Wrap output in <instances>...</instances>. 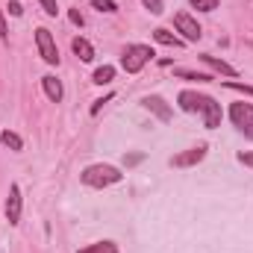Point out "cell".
<instances>
[{
    "label": "cell",
    "instance_id": "7a4b0ae2",
    "mask_svg": "<svg viewBox=\"0 0 253 253\" xmlns=\"http://www.w3.org/2000/svg\"><path fill=\"white\" fill-rule=\"evenodd\" d=\"M153 56H156L153 47H147V44H129L124 50V56H121V68H124L126 74H138Z\"/></svg>",
    "mask_w": 253,
    "mask_h": 253
},
{
    "label": "cell",
    "instance_id": "44dd1931",
    "mask_svg": "<svg viewBox=\"0 0 253 253\" xmlns=\"http://www.w3.org/2000/svg\"><path fill=\"white\" fill-rule=\"evenodd\" d=\"M144 3V9H150L153 15H162V9H165V0H141Z\"/></svg>",
    "mask_w": 253,
    "mask_h": 253
},
{
    "label": "cell",
    "instance_id": "cb8c5ba5",
    "mask_svg": "<svg viewBox=\"0 0 253 253\" xmlns=\"http://www.w3.org/2000/svg\"><path fill=\"white\" fill-rule=\"evenodd\" d=\"M68 18H71V24H74V27H83V24H85V18H83L77 9H71V12H68Z\"/></svg>",
    "mask_w": 253,
    "mask_h": 253
},
{
    "label": "cell",
    "instance_id": "d4e9b609",
    "mask_svg": "<svg viewBox=\"0 0 253 253\" xmlns=\"http://www.w3.org/2000/svg\"><path fill=\"white\" fill-rule=\"evenodd\" d=\"M6 9H9V15H15V18H18V15L24 12V6H21L18 0H9V6H6Z\"/></svg>",
    "mask_w": 253,
    "mask_h": 253
},
{
    "label": "cell",
    "instance_id": "5bb4252c",
    "mask_svg": "<svg viewBox=\"0 0 253 253\" xmlns=\"http://www.w3.org/2000/svg\"><path fill=\"white\" fill-rule=\"evenodd\" d=\"M177 100H180V109L183 112H197L200 109V94L197 91H180Z\"/></svg>",
    "mask_w": 253,
    "mask_h": 253
},
{
    "label": "cell",
    "instance_id": "6da1fadb",
    "mask_svg": "<svg viewBox=\"0 0 253 253\" xmlns=\"http://www.w3.org/2000/svg\"><path fill=\"white\" fill-rule=\"evenodd\" d=\"M124 174L115 168V165H88L83 174H80V180L85 183V186H91V189H106V186H115L118 180H121Z\"/></svg>",
    "mask_w": 253,
    "mask_h": 253
},
{
    "label": "cell",
    "instance_id": "2e32d148",
    "mask_svg": "<svg viewBox=\"0 0 253 253\" xmlns=\"http://www.w3.org/2000/svg\"><path fill=\"white\" fill-rule=\"evenodd\" d=\"M0 141H3L9 150H21V147H24V138H21L18 132H12V129H3V132H0Z\"/></svg>",
    "mask_w": 253,
    "mask_h": 253
},
{
    "label": "cell",
    "instance_id": "4316f807",
    "mask_svg": "<svg viewBox=\"0 0 253 253\" xmlns=\"http://www.w3.org/2000/svg\"><path fill=\"white\" fill-rule=\"evenodd\" d=\"M0 39H3V42L9 39V27H6V18H3V9H0Z\"/></svg>",
    "mask_w": 253,
    "mask_h": 253
},
{
    "label": "cell",
    "instance_id": "30bf717a",
    "mask_svg": "<svg viewBox=\"0 0 253 253\" xmlns=\"http://www.w3.org/2000/svg\"><path fill=\"white\" fill-rule=\"evenodd\" d=\"M71 47H74V53H77V59H80V62H91V59H94V47H91V42H88V39L77 36V39L71 42Z\"/></svg>",
    "mask_w": 253,
    "mask_h": 253
},
{
    "label": "cell",
    "instance_id": "8992f818",
    "mask_svg": "<svg viewBox=\"0 0 253 253\" xmlns=\"http://www.w3.org/2000/svg\"><path fill=\"white\" fill-rule=\"evenodd\" d=\"M174 27H177V33H183V42H197V39L203 36L200 24L191 18L189 12H177V15H174Z\"/></svg>",
    "mask_w": 253,
    "mask_h": 253
},
{
    "label": "cell",
    "instance_id": "ac0fdd59",
    "mask_svg": "<svg viewBox=\"0 0 253 253\" xmlns=\"http://www.w3.org/2000/svg\"><path fill=\"white\" fill-rule=\"evenodd\" d=\"M88 3H91L97 12H106V15H115V12H118V3H115V0H88Z\"/></svg>",
    "mask_w": 253,
    "mask_h": 253
},
{
    "label": "cell",
    "instance_id": "4fadbf2b",
    "mask_svg": "<svg viewBox=\"0 0 253 253\" xmlns=\"http://www.w3.org/2000/svg\"><path fill=\"white\" fill-rule=\"evenodd\" d=\"M200 59H203V62L209 65L212 71H218V74H224V77H236V68H233V65H227L224 59H218V56H209V53H203Z\"/></svg>",
    "mask_w": 253,
    "mask_h": 253
},
{
    "label": "cell",
    "instance_id": "ffe728a7",
    "mask_svg": "<svg viewBox=\"0 0 253 253\" xmlns=\"http://www.w3.org/2000/svg\"><path fill=\"white\" fill-rule=\"evenodd\" d=\"M191 6L197 12H215L218 9V0H191Z\"/></svg>",
    "mask_w": 253,
    "mask_h": 253
},
{
    "label": "cell",
    "instance_id": "3957f363",
    "mask_svg": "<svg viewBox=\"0 0 253 253\" xmlns=\"http://www.w3.org/2000/svg\"><path fill=\"white\" fill-rule=\"evenodd\" d=\"M36 44H39V53L47 65H59V47H56V39L47 27H39L36 30Z\"/></svg>",
    "mask_w": 253,
    "mask_h": 253
},
{
    "label": "cell",
    "instance_id": "9c48e42d",
    "mask_svg": "<svg viewBox=\"0 0 253 253\" xmlns=\"http://www.w3.org/2000/svg\"><path fill=\"white\" fill-rule=\"evenodd\" d=\"M203 159H206V144H197V147H191L186 153L174 156L171 165H174V168H191V165H197V162H203Z\"/></svg>",
    "mask_w": 253,
    "mask_h": 253
},
{
    "label": "cell",
    "instance_id": "d6986e66",
    "mask_svg": "<svg viewBox=\"0 0 253 253\" xmlns=\"http://www.w3.org/2000/svg\"><path fill=\"white\" fill-rule=\"evenodd\" d=\"M177 77H180V80H197V83H209V80H215L212 74H197V71H177Z\"/></svg>",
    "mask_w": 253,
    "mask_h": 253
},
{
    "label": "cell",
    "instance_id": "9a60e30c",
    "mask_svg": "<svg viewBox=\"0 0 253 253\" xmlns=\"http://www.w3.org/2000/svg\"><path fill=\"white\" fill-rule=\"evenodd\" d=\"M112 80H115V68H112V65L97 68V71H94V77H91V83H97V85H109Z\"/></svg>",
    "mask_w": 253,
    "mask_h": 253
},
{
    "label": "cell",
    "instance_id": "83f0119b",
    "mask_svg": "<svg viewBox=\"0 0 253 253\" xmlns=\"http://www.w3.org/2000/svg\"><path fill=\"white\" fill-rule=\"evenodd\" d=\"M239 162H242V165H251V168H253V153H245V150H242V153H239Z\"/></svg>",
    "mask_w": 253,
    "mask_h": 253
},
{
    "label": "cell",
    "instance_id": "7402d4cb",
    "mask_svg": "<svg viewBox=\"0 0 253 253\" xmlns=\"http://www.w3.org/2000/svg\"><path fill=\"white\" fill-rule=\"evenodd\" d=\"M227 88H233V91H245V94H251L253 97V85H245V83H224Z\"/></svg>",
    "mask_w": 253,
    "mask_h": 253
},
{
    "label": "cell",
    "instance_id": "52a82bcc",
    "mask_svg": "<svg viewBox=\"0 0 253 253\" xmlns=\"http://www.w3.org/2000/svg\"><path fill=\"white\" fill-rule=\"evenodd\" d=\"M21 206H24L21 186L12 183V186H9V197H6V221H9V224H21Z\"/></svg>",
    "mask_w": 253,
    "mask_h": 253
},
{
    "label": "cell",
    "instance_id": "277c9868",
    "mask_svg": "<svg viewBox=\"0 0 253 253\" xmlns=\"http://www.w3.org/2000/svg\"><path fill=\"white\" fill-rule=\"evenodd\" d=\"M197 112L203 115V126H206V129H215V126H221L224 112H221V103H218L215 97H209V94H200V109H197Z\"/></svg>",
    "mask_w": 253,
    "mask_h": 253
},
{
    "label": "cell",
    "instance_id": "603a6c76",
    "mask_svg": "<svg viewBox=\"0 0 253 253\" xmlns=\"http://www.w3.org/2000/svg\"><path fill=\"white\" fill-rule=\"evenodd\" d=\"M39 3L44 6V12H47V15H53V18H56V12H59V6H56V0H39Z\"/></svg>",
    "mask_w": 253,
    "mask_h": 253
},
{
    "label": "cell",
    "instance_id": "8fae6325",
    "mask_svg": "<svg viewBox=\"0 0 253 253\" xmlns=\"http://www.w3.org/2000/svg\"><path fill=\"white\" fill-rule=\"evenodd\" d=\"M42 85H44V94H47V97H50V100H53V103H59V100H62V83H59V80H56V77H53V74H47V77H42Z\"/></svg>",
    "mask_w": 253,
    "mask_h": 253
},
{
    "label": "cell",
    "instance_id": "7c38bea8",
    "mask_svg": "<svg viewBox=\"0 0 253 253\" xmlns=\"http://www.w3.org/2000/svg\"><path fill=\"white\" fill-rule=\"evenodd\" d=\"M153 39H156L159 44H168V47H183V44H186L180 36H174V33H171V30H165V27L153 30Z\"/></svg>",
    "mask_w": 253,
    "mask_h": 253
},
{
    "label": "cell",
    "instance_id": "5b68a950",
    "mask_svg": "<svg viewBox=\"0 0 253 253\" xmlns=\"http://www.w3.org/2000/svg\"><path fill=\"white\" fill-rule=\"evenodd\" d=\"M230 118L248 138H253V106L251 103H233L230 106Z\"/></svg>",
    "mask_w": 253,
    "mask_h": 253
},
{
    "label": "cell",
    "instance_id": "e0dca14e",
    "mask_svg": "<svg viewBox=\"0 0 253 253\" xmlns=\"http://www.w3.org/2000/svg\"><path fill=\"white\" fill-rule=\"evenodd\" d=\"M80 253H118V248H115L112 242H94V245L83 248Z\"/></svg>",
    "mask_w": 253,
    "mask_h": 253
},
{
    "label": "cell",
    "instance_id": "ba28073f",
    "mask_svg": "<svg viewBox=\"0 0 253 253\" xmlns=\"http://www.w3.org/2000/svg\"><path fill=\"white\" fill-rule=\"evenodd\" d=\"M141 106H144L147 112H153V115H156L159 121H165V124H168V121H171V115H174V112H171V106H168L159 94H147V97L141 100Z\"/></svg>",
    "mask_w": 253,
    "mask_h": 253
},
{
    "label": "cell",
    "instance_id": "484cf974",
    "mask_svg": "<svg viewBox=\"0 0 253 253\" xmlns=\"http://www.w3.org/2000/svg\"><path fill=\"white\" fill-rule=\"evenodd\" d=\"M109 100H112V94H106V97L94 100V103H91V115H97V112H100V106H103V103H109Z\"/></svg>",
    "mask_w": 253,
    "mask_h": 253
}]
</instances>
